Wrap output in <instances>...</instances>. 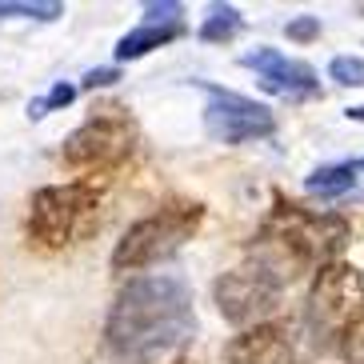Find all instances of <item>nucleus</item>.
<instances>
[{
	"instance_id": "nucleus-1",
	"label": "nucleus",
	"mask_w": 364,
	"mask_h": 364,
	"mask_svg": "<svg viewBox=\"0 0 364 364\" xmlns=\"http://www.w3.org/2000/svg\"><path fill=\"white\" fill-rule=\"evenodd\" d=\"M193 336L196 309L188 280L149 272L120 289L105 324V353L112 364H172Z\"/></svg>"
},
{
	"instance_id": "nucleus-2",
	"label": "nucleus",
	"mask_w": 364,
	"mask_h": 364,
	"mask_svg": "<svg viewBox=\"0 0 364 364\" xmlns=\"http://www.w3.org/2000/svg\"><path fill=\"white\" fill-rule=\"evenodd\" d=\"M348 236H353V228L341 213H321V208H304L284 196H272V208H268L252 248L296 280L300 272H312V268L321 272L324 264H332L341 257V248L348 245Z\"/></svg>"
},
{
	"instance_id": "nucleus-3",
	"label": "nucleus",
	"mask_w": 364,
	"mask_h": 364,
	"mask_svg": "<svg viewBox=\"0 0 364 364\" xmlns=\"http://www.w3.org/2000/svg\"><path fill=\"white\" fill-rule=\"evenodd\" d=\"M304 332L324 353H356L364 344V272L332 260L316 272L304 304Z\"/></svg>"
},
{
	"instance_id": "nucleus-4",
	"label": "nucleus",
	"mask_w": 364,
	"mask_h": 364,
	"mask_svg": "<svg viewBox=\"0 0 364 364\" xmlns=\"http://www.w3.org/2000/svg\"><path fill=\"white\" fill-rule=\"evenodd\" d=\"M100 228V188L92 181L48 184L28 204V236L41 248L80 245Z\"/></svg>"
},
{
	"instance_id": "nucleus-5",
	"label": "nucleus",
	"mask_w": 364,
	"mask_h": 364,
	"mask_svg": "<svg viewBox=\"0 0 364 364\" xmlns=\"http://www.w3.org/2000/svg\"><path fill=\"white\" fill-rule=\"evenodd\" d=\"M204 220L200 200H168L156 213L140 216L136 225L117 240L112 248V268L117 272H140L149 264H161L164 257H172L184 240H193L196 228Z\"/></svg>"
},
{
	"instance_id": "nucleus-6",
	"label": "nucleus",
	"mask_w": 364,
	"mask_h": 364,
	"mask_svg": "<svg viewBox=\"0 0 364 364\" xmlns=\"http://www.w3.org/2000/svg\"><path fill=\"white\" fill-rule=\"evenodd\" d=\"M289 284H292L289 272L280 264H272L264 252L252 248V257H248L245 264H236L232 272L216 277L213 300H216V312H220L228 324L252 328V324H264V316H272V312L280 309Z\"/></svg>"
},
{
	"instance_id": "nucleus-7",
	"label": "nucleus",
	"mask_w": 364,
	"mask_h": 364,
	"mask_svg": "<svg viewBox=\"0 0 364 364\" xmlns=\"http://www.w3.org/2000/svg\"><path fill=\"white\" fill-rule=\"evenodd\" d=\"M136 136L140 132H136V120L129 117V108L105 105V108H92L85 124L68 132L60 156H65L68 168H117L132 156Z\"/></svg>"
},
{
	"instance_id": "nucleus-8",
	"label": "nucleus",
	"mask_w": 364,
	"mask_h": 364,
	"mask_svg": "<svg viewBox=\"0 0 364 364\" xmlns=\"http://www.w3.org/2000/svg\"><path fill=\"white\" fill-rule=\"evenodd\" d=\"M204 129L220 144H252V140H268L277 132V117L272 108L257 105V100L228 92V88L204 85Z\"/></svg>"
},
{
	"instance_id": "nucleus-9",
	"label": "nucleus",
	"mask_w": 364,
	"mask_h": 364,
	"mask_svg": "<svg viewBox=\"0 0 364 364\" xmlns=\"http://www.w3.org/2000/svg\"><path fill=\"white\" fill-rule=\"evenodd\" d=\"M240 65L248 73H257V85L264 92L280 100H309V97H321V73L309 65V60H296V56H284L280 48H252V53L240 56Z\"/></svg>"
},
{
	"instance_id": "nucleus-10",
	"label": "nucleus",
	"mask_w": 364,
	"mask_h": 364,
	"mask_svg": "<svg viewBox=\"0 0 364 364\" xmlns=\"http://www.w3.org/2000/svg\"><path fill=\"white\" fill-rule=\"evenodd\" d=\"M296 332L280 321L245 328L225 344V364H296Z\"/></svg>"
},
{
	"instance_id": "nucleus-11",
	"label": "nucleus",
	"mask_w": 364,
	"mask_h": 364,
	"mask_svg": "<svg viewBox=\"0 0 364 364\" xmlns=\"http://www.w3.org/2000/svg\"><path fill=\"white\" fill-rule=\"evenodd\" d=\"M364 176V156H356V161H341V164H324V168H316L304 181V188H309V196H321V200H341V196H348L360 184Z\"/></svg>"
},
{
	"instance_id": "nucleus-12",
	"label": "nucleus",
	"mask_w": 364,
	"mask_h": 364,
	"mask_svg": "<svg viewBox=\"0 0 364 364\" xmlns=\"http://www.w3.org/2000/svg\"><path fill=\"white\" fill-rule=\"evenodd\" d=\"M176 36H184V24H140V28H132L117 41V60H140L152 48L172 44Z\"/></svg>"
},
{
	"instance_id": "nucleus-13",
	"label": "nucleus",
	"mask_w": 364,
	"mask_h": 364,
	"mask_svg": "<svg viewBox=\"0 0 364 364\" xmlns=\"http://www.w3.org/2000/svg\"><path fill=\"white\" fill-rule=\"evenodd\" d=\"M240 33H245V16H240V9H236V4H213L196 36L208 41V44H228L232 36H240Z\"/></svg>"
},
{
	"instance_id": "nucleus-14",
	"label": "nucleus",
	"mask_w": 364,
	"mask_h": 364,
	"mask_svg": "<svg viewBox=\"0 0 364 364\" xmlns=\"http://www.w3.org/2000/svg\"><path fill=\"white\" fill-rule=\"evenodd\" d=\"M4 16L56 21V16H65V4H56V0H0V21H4Z\"/></svg>"
},
{
	"instance_id": "nucleus-15",
	"label": "nucleus",
	"mask_w": 364,
	"mask_h": 364,
	"mask_svg": "<svg viewBox=\"0 0 364 364\" xmlns=\"http://www.w3.org/2000/svg\"><path fill=\"white\" fill-rule=\"evenodd\" d=\"M328 80H336L344 88H364V56H332Z\"/></svg>"
},
{
	"instance_id": "nucleus-16",
	"label": "nucleus",
	"mask_w": 364,
	"mask_h": 364,
	"mask_svg": "<svg viewBox=\"0 0 364 364\" xmlns=\"http://www.w3.org/2000/svg\"><path fill=\"white\" fill-rule=\"evenodd\" d=\"M73 100H76V85H65V80H60V85H53V92H48L44 100L28 105V117L41 120V117H48L53 108H65V105H73Z\"/></svg>"
},
{
	"instance_id": "nucleus-17",
	"label": "nucleus",
	"mask_w": 364,
	"mask_h": 364,
	"mask_svg": "<svg viewBox=\"0 0 364 364\" xmlns=\"http://www.w3.org/2000/svg\"><path fill=\"white\" fill-rule=\"evenodd\" d=\"M284 36L296 44H309L321 36V16H292L289 24H284Z\"/></svg>"
},
{
	"instance_id": "nucleus-18",
	"label": "nucleus",
	"mask_w": 364,
	"mask_h": 364,
	"mask_svg": "<svg viewBox=\"0 0 364 364\" xmlns=\"http://www.w3.org/2000/svg\"><path fill=\"white\" fill-rule=\"evenodd\" d=\"M184 9L176 0H164V4H144V24H184L181 21Z\"/></svg>"
},
{
	"instance_id": "nucleus-19",
	"label": "nucleus",
	"mask_w": 364,
	"mask_h": 364,
	"mask_svg": "<svg viewBox=\"0 0 364 364\" xmlns=\"http://www.w3.org/2000/svg\"><path fill=\"white\" fill-rule=\"evenodd\" d=\"M117 80H120L117 68H92V73H85L80 88H108V85H117Z\"/></svg>"
},
{
	"instance_id": "nucleus-20",
	"label": "nucleus",
	"mask_w": 364,
	"mask_h": 364,
	"mask_svg": "<svg viewBox=\"0 0 364 364\" xmlns=\"http://www.w3.org/2000/svg\"><path fill=\"white\" fill-rule=\"evenodd\" d=\"M344 117H348V120H360V124H364V105H356V108H348V112H344Z\"/></svg>"
},
{
	"instance_id": "nucleus-21",
	"label": "nucleus",
	"mask_w": 364,
	"mask_h": 364,
	"mask_svg": "<svg viewBox=\"0 0 364 364\" xmlns=\"http://www.w3.org/2000/svg\"><path fill=\"white\" fill-rule=\"evenodd\" d=\"M172 364H204V360H200V356H176Z\"/></svg>"
}]
</instances>
